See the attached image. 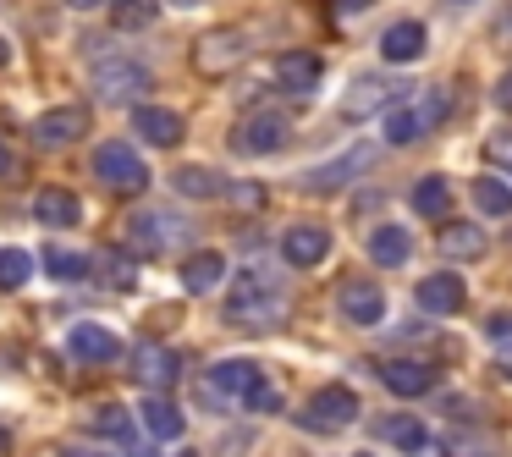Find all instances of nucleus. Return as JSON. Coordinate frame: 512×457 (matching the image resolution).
Wrapping results in <instances>:
<instances>
[{
  "mask_svg": "<svg viewBox=\"0 0 512 457\" xmlns=\"http://www.w3.org/2000/svg\"><path fill=\"white\" fill-rule=\"evenodd\" d=\"M171 6H199V0H171Z\"/></svg>",
  "mask_w": 512,
  "mask_h": 457,
  "instance_id": "45",
  "label": "nucleus"
},
{
  "mask_svg": "<svg viewBox=\"0 0 512 457\" xmlns=\"http://www.w3.org/2000/svg\"><path fill=\"white\" fill-rule=\"evenodd\" d=\"M364 457H369V452H364Z\"/></svg>",
  "mask_w": 512,
  "mask_h": 457,
  "instance_id": "46",
  "label": "nucleus"
},
{
  "mask_svg": "<svg viewBox=\"0 0 512 457\" xmlns=\"http://www.w3.org/2000/svg\"><path fill=\"white\" fill-rule=\"evenodd\" d=\"M463 303H468V287L452 276V270L419 281V309H424V314H457Z\"/></svg>",
  "mask_w": 512,
  "mask_h": 457,
  "instance_id": "16",
  "label": "nucleus"
},
{
  "mask_svg": "<svg viewBox=\"0 0 512 457\" xmlns=\"http://www.w3.org/2000/svg\"><path fill=\"white\" fill-rule=\"evenodd\" d=\"M94 430H100V435H111V441H122V446H138L133 413H127V408H116V402H105V408L94 413Z\"/></svg>",
  "mask_w": 512,
  "mask_h": 457,
  "instance_id": "30",
  "label": "nucleus"
},
{
  "mask_svg": "<svg viewBox=\"0 0 512 457\" xmlns=\"http://www.w3.org/2000/svg\"><path fill=\"white\" fill-rule=\"evenodd\" d=\"M94 177L116 193H138L149 182V166L133 155V144H100L94 149Z\"/></svg>",
  "mask_w": 512,
  "mask_h": 457,
  "instance_id": "5",
  "label": "nucleus"
},
{
  "mask_svg": "<svg viewBox=\"0 0 512 457\" xmlns=\"http://www.w3.org/2000/svg\"><path fill=\"white\" fill-rule=\"evenodd\" d=\"M155 12H160V0H111V28L144 34V28H155Z\"/></svg>",
  "mask_w": 512,
  "mask_h": 457,
  "instance_id": "26",
  "label": "nucleus"
},
{
  "mask_svg": "<svg viewBox=\"0 0 512 457\" xmlns=\"http://www.w3.org/2000/svg\"><path fill=\"white\" fill-rule=\"evenodd\" d=\"M485 155H490V160H501V166L512 171V138H507V133H496V138L485 144Z\"/></svg>",
  "mask_w": 512,
  "mask_h": 457,
  "instance_id": "38",
  "label": "nucleus"
},
{
  "mask_svg": "<svg viewBox=\"0 0 512 457\" xmlns=\"http://www.w3.org/2000/svg\"><path fill=\"white\" fill-rule=\"evenodd\" d=\"M138 424H144L149 441H177V435H182V408H177V402H166V397H144Z\"/></svg>",
  "mask_w": 512,
  "mask_h": 457,
  "instance_id": "22",
  "label": "nucleus"
},
{
  "mask_svg": "<svg viewBox=\"0 0 512 457\" xmlns=\"http://www.w3.org/2000/svg\"><path fill=\"white\" fill-rule=\"evenodd\" d=\"M149 78H155V72H149L144 61H133V56H105V61H94V72H89L94 94H100L105 105L138 100V94L149 89Z\"/></svg>",
  "mask_w": 512,
  "mask_h": 457,
  "instance_id": "3",
  "label": "nucleus"
},
{
  "mask_svg": "<svg viewBox=\"0 0 512 457\" xmlns=\"http://www.w3.org/2000/svg\"><path fill=\"white\" fill-rule=\"evenodd\" d=\"M336 303H342V314L353 325H375L380 314H386V292L369 287V281H347V287L336 292Z\"/></svg>",
  "mask_w": 512,
  "mask_h": 457,
  "instance_id": "18",
  "label": "nucleus"
},
{
  "mask_svg": "<svg viewBox=\"0 0 512 457\" xmlns=\"http://www.w3.org/2000/svg\"><path fill=\"white\" fill-rule=\"evenodd\" d=\"M133 375L144 380V386H155V391H166L171 380L182 375V358L171 353V347H160V342H144L133 353Z\"/></svg>",
  "mask_w": 512,
  "mask_h": 457,
  "instance_id": "15",
  "label": "nucleus"
},
{
  "mask_svg": "<svg viewBox=\"0 0 512 457\" xmlns=\"http://www.w3.org/2000/svg\"><path fill=\"white\" fill-rule=\"evenodd\" d=\"M226 276V259L221 254H193L188 265H182V287L188 292H215Z\"/></svg>",
  "mask_w": 512,
  "mask_h": 457,
  "instance_id": "27",
  "label": "nucleus"
},
{
  "mask_svg": "<svg viewBox=\"0 0 512 457\" xmlns=\"http://www.w3.org/2000/svg\"><path fill=\"white\" fill-rule=\"evenodd\" d=\"M89 133V116L78 111V105H61V111H45L34 122V138L45 149H67V144H78V138Z\"/></svg>",
  "mask_w": 512,
  "mask_h": 457,
  "instance_id": "13",
  "label": "nucleus"
},
{
  "mask_svg": "<svg viewBox=\"0 0 512 457\" xmlns=\"http://www.w3.org/2000/svg\"><path fill=\"white\" fill-rule=\"evenodd\" d=\"M325 254H331V232H325V226H287V237H281V259H287V265L314 270Z\"/></svg>",
  "mask_w": 512,
  "mask_h": 457,
  "instance_id": "12",
  "label": "nucleus"
},
{
  "mask_svg": "<svg viewBox=\"0 0 512 457\" xmlns=\"http://www.w3.org/2000/svg\"><path fill=\"white\" fill-rule=\"evenodd\" d=\"M380 380H386V391H397V397H424V391L435 386V369L413 364V358H391V364H380Z\"/></svg>",
  "mask_w": 512,
  "mask_h": 457,
  "instance_id": "19",
  "label": "nucleus"
},
{
  "mask_svg": "<svg viewBox=\"0 0 512 457\" xmlns=\"http://www.w3.org/2000/svg\"><path fill=\"white\" fill-rule=\"evenodd\" d=\"M375 155H380L375 144H353L347 155H336L331 166H314L309 177H303V188H309V193H331V188H342V182L364 177V171L375 166Z\"/></svg>",
  "mask_w": 512,
  "mask_h": 457,
  "instance_id": "7",
  "label": "nucleus"
},
{
  "mask_svg": "<svg viewBox=\"0 0 512 457\" xmlns=\"http://www.w3.org/2000/svg\"><path fill=\"white\" fill-rule=\"evenodd\" d=\"M353 419H358V397L347 386L314 391L309 408H303V430H314V435H336V430H347Z\"/></svg>",
  "mask_w": 512,
  "mask_h": 457,
  "instance_id": "6",
  "label": "nucleus"
},
{
  "mask_svg": "<svg viewBox=\"0 0 512 457\" xmlns=\"http://www.w3.org/2000/svg\"><path fill=\"white\" fill-rule=\"evenodd\" d=\"M446 204H452V188H446L441 177H424L419 188H413V210L430 215V221H435V215H446Z\"/></svg>",
  "mask_w": 512,
  "mask_h": 457,
  "instance_id": "32",
  "label": "nucleus"
},
{
  "mask_svg": "<svg viewBox=\"0 0 512 457\" xmlns=\"http://www.w3.org/2000/svg\"><path fill=\"white\" fill-rule=\"evenodd\" d=\"M6 171H12V155H6V149H0V177H6Z\"/></svg>",
  "mask_w": 512,
  "mask_h": 457,
  "instance_id": "41",
  "label": "nucleus"
},
{
  "mask_svg": "<svg viewBox=\"0 0 512 457\" xmlns=\"http://www.w3.org/2000/svg\"><path fill=\"white\" fill-rule=\"evenodd\" d=\"M28 276H34V254L28 248H0V292L28 287Z\"/></svg>",
  "mask_w": 512,
  "mask_h": 457,
  "instance_id": "28",
  "label": "nucleus"
},
{
  "mask_svg": "<svg viewBox=\"0 0 512 457\" xmlns=\"http://www.w3.org/2000/svg\"><path fill=\"white\" fill-rule=\"evenodd\" d=\"M496 105H501V111H512V72L496 83Z\"/></svg>",
  "mask_w": 512,
  "mask_h": 457,
  "instance_id": "39",
  "label": "nucleus"
},
{
  "mask_svg": "<svg viewBox=\"0 0 512 457\" xmlns=\"http://www.w3.org/2000/svg\"><path fill=\"white\" fill-rule=\"evenodd\" d=\"M67 6H78V12H89V6H100V0H67Z\"/></svg>",
  "mask_w": 512,
  "mask_h": 457,
  "instance_id": "42",
  "label": "nucleus"
},
{
  "mask_svg": "<svg viewBox=\"0 0 512 457\" xmlns=\"http://www.w3.org/2000/svg\"><path fill=\"white\" fill-rule=\"evenodd\" d=\"M435 248H441L446 259H479L490 243H485V232H479L474 221H446L441 232H435Z\"/></svg>",
  "mask_w": 512,
  "mask_h": 457,
  "instance_id": "20",
  "label": "nucleus"
},
{
  "mask_svg": "<svg viewBox=\"0 0 512 457\" xmlns=\"http://www.w3.org/2000/svg\"><path fill=\"white\" fill-rule=\"evenodd\" d=\"M281 144H287V116H276V111L243 116V127L232 133L237 155H270V149H281Z\"/></svg>",
  "mask_w": 512,
  "mask_h": 457,
  "instance_id": "9",
  "label": "nucleus"
},
{
  "mask_svg": "<svg viewBox=\"0 0 512 457\" xmlns=\"http://www.w3.org/2000/svg\"><path fill=\"white\" fill-rule=\"evenodd\" d=\"M243 50H248V45H243V39H237V34H226V39H204V45H199V61H204V67H210V72H215V67H221V61H226V56H243Z\"/></svg>",
  "mask_w": 512,
  "mask_h": 457,
  "instance_id": "35",
  "label": "nucleus"
},
{
  "mask_svg": "<svg viewBox=\"0 0 512 457\" xmlns=\"http://www.w3.org/2000/svg\"><path fill=\"white\" fill-rule=\"evenodd\" d=\"M6 61H12V50H6V39H0V67H6Z\"/></svg>",
  "mask_w": 512,
  "mask_h": 457,
  "instance_id": "44",
  "label": "nucleus"
},
{
  "mask_svg": "<svg viewBox=\"0 0 512 457\" xmlns=\"http://www.w3.org/2000/svg\"><path fill=\"white\" fill-rule=\"evenodd\" d=\"M45 270L56 281H83L89 276V259H83L78 248H45Z\"/></svg>",
  "mask_w": 512,
  "mask_h": 457,
  "instance_id": "31",
  "label": "nucleus"
},
{
  "mask_svg": "<svg viewBox=\"0 0 512 457\" xmlns=\"http://www.w3.org/2000/svg\"><path fill=\"white\" fill-rule=\"evenodd\" d=\"M375 435L391 446H402V452H430V430H424L413 413H386V419L375 424Z\"/></svg>",
  "mask_w": 512,
  "mask_h": 457,
  "instance_id": "23",
  "label": "nucleus"
},
{
  "mask_svg": "<svg viewBox=\"0 0 512 457\" xmlns=\"http://www.w3.org/2000/svg\"><path fill=\"white\" fill-rule=\"evenodd\" d=\"M226 314H232L237 325H254V331H265V325L287 320V298H281V281L270 276V270L248 265L243 276H237L232 298H226Z\"/></svg>",
  "mask_w": 512,
  "mask_h": 457,
  "instance_id": "1",
  "label": "nucleus"
},
{
  "mask_svg": "<svg viewBox=\"0 0 512 457\" xmlns=\"http://www.w3.org/2000/svg\"><path fill=\"white\" fill-rule=\"evenodd\" d=\"M193 237V221L171 210H133L127 215V254H166V248H182Z\"/></svg>",
  "mask_w": 512,
  "mask_h": 457,
  "instance_id": "2",
  "label": "nucleus"
},
{
  "mask_svg": "<svg viewBox=\"0 0 512 457\" xmlns=\"http://www.w3.org/2000/svg\"><path fill=\"white\" fill-rule=\"evenodd\" d=\"M265 380V369L254 364V358H226V364L210 369V380H204V391H210V402H243L248 391Z\"/></svg>",
  "mask_w": 512,
  "mask_h": 457,
  "instance_id": "8",
  "label": "nucleus"
},
{
  "mask_svg": "<svg viewBox=\"0 0 512 457\" xmlns=\"http://www.w3.org/2000/svg\"><path fill=\"white\" fill-rule=\"evenodd\" d=\"M34 215L45 226H61V232H72V226L83 221V204H78V193H67V188H45L34 199Z\"/></svg>",
  "mask_w": 512,
  "mask_h": 457,
  "instance_id": "21",
  "label": "nucleus"
},
{
  "mask_svg": "<svg viewBox=\"0 0 512 457\" xmlns=\"http://www.w3.org/2000/svg\"><path fill=\"white\" fill-rule=\"evenodd\" d=\"M320 72H325V61L314 56V50H287V56L276 61V83L287 94H309L314 83H320Z\"/></svg>",
  "mask_w": 512,
  "mask_h": 457,
  "instance_id": "17",
  "label": "nucleus"
},
{
  "mask_svg": "<svg viewBox=\"0 0 512 457\" xmlns=\"http://www.w3.org/2000/svg\"><path fill=\"white\" fill-rule=\"evenodd\" d=\"M490 347H496V358H501V369H512V314H490Z\"/></svg>",
  "mask_w": 512,
  "mask_h": 457,
  "instance_id": "36",
  "label": "nucleus"
},
{
  "mask_svg": "<svg viewBox=\"0 0 512 457\" xmlns=\"http://www.w3.org/2000/svg\"><path fill=\"white\" fill-rule=\"evenodd\" d=\"M100 281H111L116 292H133L138 287V270H133V259H127V248H111V254L100 259Z\"/></svg>",
  "mask_w": 512,
  "mask_h": 457,
  "instance_id": "33",
  "label": "nucleus"
},
{
  "mask_svg": "<svg viewBox=\"0 0 512 457\" xmlns=\"http://www.w3.org/2000/svg\"><path fill=\"white\" fill-rule=\"evenodd\" d=\"M364 6H375V0H336V12H364Z\"/></svg>",
  "mask_w": 512,
  "mask_h": 457,
  "instance_id": "40",
  "label": "nucleus"
},
{
  "mask_svg": "<svg viewBox=\"0 0 512 457\" xmlns=\"http://www.w3.org/2000/svg\"><path fill=\"white\" fill-rule=\"evenodd\" d=\"M243 402H248V408H259V413H276V408H281V391H276V386H270V380H259V386H254V391H248V397H243Z\"/></svg>",
  "mask_w": 512,
  "mask_h": 457,
  "instance_id": "37",
  "label": "nucleus"
},
{
  "mask_svg": "<svg viewBox=\"0 0 512 457\" xmlns=\"http://www.w3.org/2000/svg\"><path fill=\"white\" fill-rule=\"evenodd\" d=\"M67 457H100V452H83V446H67Z\"/></svg>",
  "mask_w": 512,
  "mask_h": 457,
  "instance_id": "43",
  "label": "nucleus"
},
{
  "mask_svg": "<svg viewBox=\"0 0 512 457\" xmlns=\"http://www.w3.org/2000/svg\"><path fill=\"white\" fill-rule=\"evenodd\" d=\"M408 254H413V237L402 232V226H380V232L369 237V259H375V265H386V270L408 265Z\"/></svg>",
  "mask_w": 512,
  "mask_h": 457,
  "instance_id": "25",
  "label": "nucleus"
},
{
  "mask_svg": "<svg viewBox=\"0 0 512 457\" xmlns=\"http://www.w3.org/2000/svg\"><path fill=\"white\" fill-rule=\"evenodd\" d=\"M380 56L386 61H419L424 56V28L419 23H391L380 34Z\"/></svg>",
  "mask_w": 512,
  "mask_h": 457,
  "instance_id": "24",
  "label": "nucleus"
},
{
  "mask_svg": "<svg viewBox=\"0 0 512 457\" xmlns=\"http://www.w3.org/2000/svg\"><path fill=\"white\" fill-rule=\"evenodd\" d=\"M446 94H424L419 105H386V144H413V138H424L430 127L446 122Z\"/></svg>",
  "mask_w": 512,
  "mask_h": 457,
  "instance_id": "4",
  "label": "nucleus"
},
{
  "mask_svg": "<svg viewBox=\"0 0 512 457\" xmlns=\"http://www.w3.org/2000/svg\"><path fill=\"white\" fill-rule=\"evenodd\" d=\"M474 204L485 215H507L512 210V188H507V182H496V177H474Z\"/></svg>",
  "mask_w": 512,
  "mask_h": 457,
  "instance_id": "34",
  "label": "nucleus"
},
{
  "mask_svg": "<svg viewBox=\"0 0 512 457\" xmlns=\"http://www.w3.org/2000/svg\"><path fill=\"white\" fill-rule=\"evenodd\" d=\"M133 127L149 149H177L182 144V116L166 111V105H138L133 111Z\"/></svg>",
  "mask_w": 512,
  "mask_h": 457,
  "instance_id": "14",
  "label": "nucleus"
},
{
  "mask_svg": "<svg viewBox=\"0 0 512 457\" xmlns=\"http://www.w3.org/2000/svg\"><path fill=\"white\" fill-rule=\"evenodd\" d=\"M67 347H72V358H83V364H116V358H122V336H116L111 325H94V320L72 325Z\"/></svg>",
  "mask_w": 512,
  "mask_h": 457,
  "instance_id": "11",
  "label": "nucleus"
},
{
  "mask_svg": "<svg viewBox=\"0 0 512 457\" xmlns=\"http://www.w3.org/2000/svg\"><path fill=\"white\" fill-rule=\"evenodd\" d=\"M171 188L182 193V199H215V193H226V177H215V171H177L171 177Z\"/></svg>",
  "mask_w": 512,
  "mask_h": 457,
  "instance_id": "29",
  "label": "nucleus"
},
{
  "mask_svg": "<svg viewBox=\"0 0 512 457\" xmlns=\"http://www.w3.org/2000/svg\"><path fill=\"white\" fill-rule=\"evenodd\" d=\"M397 94H402L397 78H380V72L353 78V83H347V94H342V116H380Z\"/></svg>",
  "mask_w": 512,
  "mask_h": 457,
  "instance_id": "10",
  "label": "nucleus"
}]
</instances>
